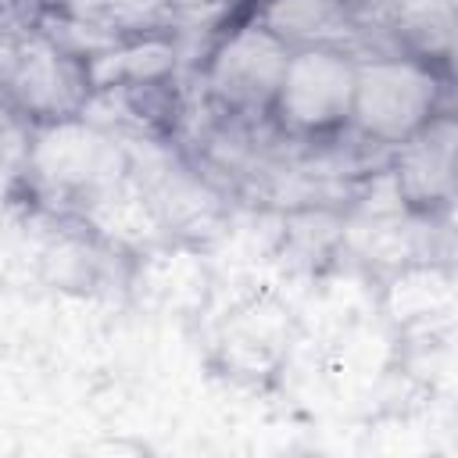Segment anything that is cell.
<instances>
[{"mask_svg": "<svg viewBox=\"0 0 458 458\" xmlns=\"http://www.w3.org/2000/svg\"><path fill=\"white\" fill-rule=\"evenodd\" d=\"M454 122L433 114L415 136L401 143L397 157V193L408 204H437L451 197L454 179Z\"/></svg>", "mask_w": 458, "mask_h": 458, "instance_id": "obj_6", "label": "cell"}, {"mask_svg": "<svg viewBox=\"0 0 458 458\" xmlns=\"http://www.w3.org/2000/svg\"><path fill=\"white\" fill-rule=\"evenodd\" d=\"M175 11H208V7H222L229 0H168Z\"/></svg>", "mask_w": 458, "mask_h": 458, "instance_id": "obj_11", "label": "cell"}, {"mask_svg": "<svg viewBox=\"0 0 458 458\" xmlns=\"http://www.w3.org/2000/svg\"><path fill=\"white\" fill-rule=\"evenodd\" d=\"M25 172H32L50 190L93 197L129 172V154L114 132L93 125L82 114H68L32 129Z\"/></svg>", "mask_w": 458, "mask_h": 458, "instance_id": "obj_1", "label": "cell"}, {"mask_svg": "<svg viewBox=\"0 0 458 458\" xmlns=\"http://www.w3.org/2000/svg\"><path fill=\"white\" fill-rule=\"evenodd\" d=\"M340 14H344V0H265L261 21L276 36L293 43V39H311L333 29Z\"/></svg>", "mask_w": 458, "mask_h": 458, "instance_id": "obj_8", "label": "cell"}, {"mask_svg": "<svg viewBox=\"0 0 458 458\" xmlns=\"http://www.w3.org/2000/svg\"><path fill=\"white\" fill-rule=\"evenodd\" d=\"M354 72L358 61H351L340 47L304 43L286 57L272 111L283 118V125L297 132L336 129L340 122L351 118Z\"/></svg>", "mask_w": 458, "mask_h": 458, "instance_id": "obj_3", "label": "cell"}, {"mask_svg": "<svg viewBox=\"0 0 458 458\" xmlns=\"http://www.w3.org/2000/svg\"><path fill=\"white\" fill-rule=\"evenodd\" d=\"M437 111V75L419 57H369L354 72L351 122L379 140L404 143Z\"/></svg>", "mask_w": 458, "mask_h": 458, "instance_id": "obj_2", "label": "cell"}, {"mask_svg": "<svg viewBox=\"0 0 458 458\" xmlns=\"http://www.w3.org/2000/svg\"><path fill=\"white\" fill-rule=\"evenodd\" d=\"M290 50L293 47L283 36H276L265 21L240 25L225 32L218 47L208 54L204 86L218 104L233 111L272 107Z\"/></svg>", "mask_w": 458, "mask_h": 458, "instance_id": "obj_4", "label": "cell"}, {"mask_svg": "<svg viewBox=\"0 0 458 458\" xmlns=\"http://www.w3.org/2000/svg\"><path fill=\"white\" fill-rule=\"evenodd\" d=\"M25 32H11L0 25V107L7 104V86H11V72H14V57H18V43Z\"/></svg>", "mask_w": 458, "mask_h": 458, "instance_id": "obj_9", "label": "cell"}, {"mask_svg": "<svg viewBox=\"0 0 458 458\" xmlns=\"http://www.w3.org/2000/svg\"><path fill=\"white\" fill-rule=\"evenodd\" d=\"M114 0H43L47 11L54 14H75V18H100Z\"/></svg>", "mask_w": 458, "mask_h": 458, "instance_id": "obj_10", "label": "cell"}, {"mask_svg": "<svg viewBox=\"0 0 458 458\" xmlns=\"http://www.w3.org/2000/svg\"><path fill=\"white\" fill-rule=\"evenodd\" d=\"M86 93H89L86 75L75 57L61 54L39 29L21 36L11 86H7V100L18 111L32 114L36 122L68 118V114H79Z\"/></svg>", "mask_w": 458, "mask_h": 458, "instance_id": "obj_5", "label": "cell"}, {"mask_svg": "<svg viewBox=\"0 0 458 458\" xmlns=\"http://www.w3.org/2000/svg\"><path fill=\"white\" fill-rule=\"evenodd\" d=\"M175 43L165 32L129 36L111 50L89 57L82 64L86 89H136V86H161L175 68Z\"/></svg>", "mask_w": 458, "mask_h": 458, "instance_id": "obj_7", "label": "cell"}]
</instances>
